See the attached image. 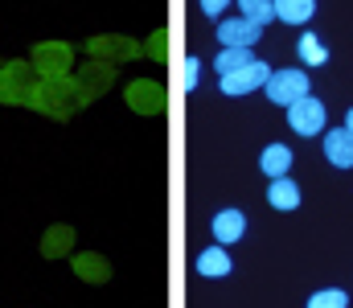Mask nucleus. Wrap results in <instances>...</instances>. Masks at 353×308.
<instances>
[{"label": "nucleus", "instance_id": "1", "mask_svg": "<svg viewBox=\"0 0 353 308\" xmlns=\"http://www.w3.org/2000/svg\"><path fill=\"white\" fill-rule=\"evenodd\" d=\"M308 91L312 87H308V74L304 70H275L267 79V99L275 103V107H292V103L304 99Z\"/></svg>", "mask_w": 353, "mask_h": 308}, {"label": "nucleus", "instance_id": "2", "mask_svg": "<svg viewBox=\"0 0 353 308\" xmlns=\"http://www.w3.org/2000/svg\"><path fill=\"white\" fill-rule=\"evenodd\" d=\"M267 79H271V66L255 58V62H247V66H239V70L222 74V91H226V95H247V91L267 87Z\"/></svg>", "mask_w": 353, "mask_h": 308}, {"label": "nucleus", "instance_id": "3", "mask_svg": "<svg viewBox=\"0 0 353 308\" xmlns=\"http://www.w3.org/2000/svg\"><path fill=\"white\" fill-rule=\"evenodd\" d=\"M288 123H292V132H300V136H316V132L325 127V103L312 99V95H304L300 103L288 107Z\"/></svg>", "mask_w": 353, "mask_h": 308}, {"label": "nucleus", "instance_id": "4", "mask_svg": "<svg viewBox=\"0 0 353 308\" xmlns=\"http://www.w3.org/2000/svg\"><path fill=\"white\" fill-rule=\"evenodd\" d=\"M259 37H263V25H255V21H247V17H234V21H222V25H218V41H222L226 50H251Z\"/></svg>", "mask_w": 353, "mask_h": 308}, {"label": "nucleus", "instance_id": "5", "mask_svg": "<svg viewBox=\"0 0 353 308\" xmlns=\"http://www.w3.org/2000/svg\"><path fill=\"white\" fill-rule=\"evenodd\" d=\"M325 156H329V165H337V169H353V136H350V127H333V132H325Z\"/></svg>", "mask_w": 353, "mask_h": 308}, {"label": "nucleus", "instance_id": "6", "mask_svg": "<svg viewBox=\"0 0 353 308\" xmlns=\"http://www.w3.org/2000/svg\"><path fill=\"white\" fill-rule=\"evenodd\" d=\"M267 202L275 205V209H296V205H300V185H296L292 177H271Z\"/></svg>", "mask_w": 353, "mask_h": 308}, {"label": "nucleus", "instance_id": "7", "mask_svg": "<svg viewBox=\"0 0 353 308\" xmlns=\"http://www.w3.org/2000/svg\"><path fill=\"white\" fill-rule=\"evenodd\" d=\"M243 230H247V218H243L239 209H222V214L214 218V234H218V243H234V238H243Z\"/></svg>", "mask_w": 353, "mask_h": 308}, {"label": "nucleus", "instance_id": "8", "mask_svg": "<svg viewBox=\"0 0 353 308\" xmlns=\"http://www.w3.org/2000/svg\"><path fill=\"white\" fill-rule=\"evenodd\" d=\"M312 12H316V0H275V17L288 25H304L312 21Z\"/></svg>", "mask_w": 353, "mask_h": 308}, {"label": "nucleus", "instance_id": "9", "mask_svg": "<svg viewBox=\"0 0 353 308\" xmlns=\"http://www.w3.org/2000/svg\"><path fill=\"white\" fill-rule=\"evenodd\" d=\"M197 271L201 276H230V255L222 247H210V251L197 255Z\"/></svg>", "mask_w": 353, "mask_h": 308}, {"label": "nucleus", "instance_id": "10", "mask_svg": "<svg viewBox=\"0 0 353 308\" xmlns=\"http://www.w3.org/2000/svg\"><path fill=\"white\" fill-rule=\"evenodd\" d=\"M263 173L267 177H288V165H292V152L283 148V144H271V148H263Z\"/></svg>", "mask_w": 353, "mask_h": 308}, {"label": "nucleus", "instance_id": "11", "mask_svg": "<svg viewBox=\"0 0 353 308\" xmlns=\"http://www.w3.org/2000/svg\"><path fill=\"white\" fill-rule=\"evenodd\" d=\"M247 62H255L251 50H222V54L214 58V70H218V74H230V70H239V66H247Z\"/></svg>", "mask_w": 353, "mask_h": 308}, {"label": "nucleus", "instance_id": "12", "mask_svg": "<svg viewBox=\"0 0 353 308\" xmlns=\"http://www.w3.org/2000/svg\"><path fill=\"white\" fill-rule=\"evenodd\" d=\"M296 50H300V58H304L308 66H321V62H329V50H325V45H321V37H312V33H304Z\"/></svg>", "mask_w": 353, "mask_h": 308}, {"label": "nucleus", "instance_id": "13", "mask_svg": "<svg viewBox=\"0 0 353 308\" xmlns=\"http://www.w3.org/2000/svg\"><path fill=\"white\" fill-rule=\"evenodd\" d=\"M239 4H243V17L255 21V25L275 21V0H239Z\"/></svg>", "mask_w": 353, "mask_h": 308}, {"label": "nucleus", "instance_id": "14", "mask_svg": "<svg viewBox=\"0 0 353 308\" xmlns=\"http://www.w3.org/2000/svg\"><path fill=\"white\" fill-rule=\"evenodd\" d=\"M308 308H350V296L341 288H321L316 296H308Z\"/></svg>", "mask_w": 353, "mask_h": 308}, {"label": "nucleus", "instance_id": "15", "mask_svg": "<svg viewBox=\"0 0 353 308\" xmlns=\"http://www.w3.org/2000/svg\"><path fill=\"white\" fill-rule=\"evenodd\" d=\"M185 87H189V91L197 87V58H189V66H185Z\"/></svg>", "mask_w": 353, "mask_h": 308}, {"label": "nucleus", "instance_id": "16", "mask_svg": "<svg viewBox=\"0 0 353 308\" xmlns=\"http://www.w3.org/2000/svg\"><path fill=\"white\" fill-rule=\"evenodd\" d=\"M201 4H205V12H214V17H218V12H222L230 0H201Z\"/></svg>", "mask_w": 353, "mask_h": 308}, {"label": "nucleus", "instance_id": "17", "mask_svg": "<svg viewBox=\"0 0 353 308\" xmlns=\"http://www.w3.org/2000/svg\"><path fill=\"white\" fill-rule=\"evenodd\" d=\"M345 127H350V136H353V107H350V115H345Z\"/></svg>", "mask_w": 353, "mask_h": 308}]
</instances>
